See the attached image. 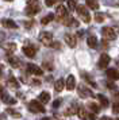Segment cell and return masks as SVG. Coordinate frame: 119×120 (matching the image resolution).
I'll return each mask as SVG.
<instances>
[{
	"mask_svg": "<svg viewBox=\"0 0 119 120\" xmlns=\"http://www.w3.org/2000/svg\"><path fill=\"white\" fill-rule=\"evenodd\" d=\"M39 42L42 45H45V46H52V43H53V35L50 33H48V31H42V33L39 34Z\"/></svg>",
	"mask_w": 119,
	"mask_h": 120,
	"instance_id": "6da1fadb",
	"label": "cell"
},
{
	"mask_svg": "<svg viewBox=\"0 0 119 120\" xmlns=\"http://www.w3.org/2000/svg\"><path fill=\"white\" fill-rule=\"evenodd\" d=\"M76 11H77V14L80 15V18L85 23L91 22V15H89L88 10H85V7H84V6H77V7H76Z\"/></svg>",
	"mask_w": 119,
	"mask_h": 120,
	"instance_id": "7a4b0ae2",
	"label": "cell"
},
{
	"mask_svg": "<svg viewBox=\"0 0 119 120\" xmlns=\"http://www.w3.org/2000/svg\"><path fill=\"white\" fill-rule=\"evenodd\" d=\"M28 109L32 113H39V112H45V108L42 107V104L38 100H32L31 103L28 104Z\"/></svg>",
	"mask_w": 119,
	"mask_h": 120,
	"instance_id": "3957f363",
	"label": "cell"
},
{
	"mask_svg": "<svg viewBox=\"0 0 119 120\" xmlns=\"http://www.w3.org/2000/svg\"><path fill=\"white\" fill-rule=\"evenodd\" d=\"M77 92H79V96L83 98H85V97H92L93 94H92L91 92V89L88 86H85L84 84H80L79 86H77Z\"/></svg>",
	"mask_w": 119,
	"mask_h": 120,
	"instance_id": "277c9868",
	"label": "cell"
},
{
	"mask_svg": "<svg viewBox=\"0 0 119 120\" xmlns=\"http://www.w3.org/2000/svg\"><path fill=\"white\" fill-rule=\"evenodd\" d=\"M102 35L104 37V39H108V41H114L116 38V33L114 31V28L111 27H103L102 28Z\"/></svg>",
	"mask_w": 119,
	"mask_h": 120,
	"instance_id": "5b68a950",
	"label": "cell"
},
{
	"mask_svg": "<svg viewBox=\"0 0 119 120\" xmlns=\"http://www.w3.org/2000/svg\"><path fill=\"white\" fill-rule=\"evenodd\" d=\"M66 16H68V10H66V7L60 6L56 10V15H54V18H57V19H60V20L62 22Z\"/></svg>",
	"mask_w": 119,
	"mask_h": 120,
	"instance_id": "8992f818",
	"label": "cell"
},
{
	"mask_svg": "<svg viewBox=\"0 0 119 120\" xmlns=\"http://www.w3.org/2000/svg\"><path fill=\"white\" fill-rule=\"evenodd\" d=\"M23 53H24L26 57L32 58V57H35V54H37V49L32 45H26V46H23Z\"/></svg>",
	"mask_w": 119,
	"mask_h": 120,
	"instance_id": "52a82bcc",
	"label": "cell"
},
{
	"mask_svg": "<svg viewBox=\"0 0 119 120\" xmlns=\"http://www.w3.org/2000/svg\"><path fill=\"white\" fill-rule=\"evenodd\" d=\"M39 12V6H38L37 3H31V4H27L26 7V14L28 16H34L35 14Z\"/></svg>",
	"mask_w": 119,
	"mask_h": 120,
	"instance_id": "ba28073f",
	"label": "cell"
},
{
	"mask_svg": "<svg viewBox=\"0 0 119 120\" xmlns=\"http://www.w3.org/2000/svg\"><path fill=\"white\" fill-rule=\"evenodd\" d=\"M110 62H111L110 55L104 53V54H102V55H100V58H99V68H100V69H106Z\"/></svg>",
	"mask_w": 119,
	"mask_h": 120,
	"instance_id": "9c48e42d",
	"label": "cell"
},
{
	"mask_svg": "<svg viewBox=\"0 0 119 120\" xmlns=\"http://www.w3.org/2000/svg\"><path fill=\"white\" fill-rule=\"evenodd\" d=\"M65 42L69 47H76L77 45V38H76L73 34H65Z\"/></svg>",
	"mask_w": 119,
	"mask_h": 120,
	"instance_id": "30bf717a",
	"label": "cell"
},
{
	"mask_svg": "<svg viewBox=\"0 0 119 120\" xmlns=\"http://www.w3.org/2000/svg\"><path fill=\"white\" fill-rule=\"evenodd\" d=\"M27 70H28V73H31V74L42 76V69H41L39 66L34 65V64H28V65H27Z\"/></svg>",
	"mask_w": 119,
	"mask_h": 120,
	"instance_id": "8fae6325",
	"label": "cell"
},
{
	"mask_svg": "<svg viewBox=\"0 0 119 120\" xmlns=\"http://www.w3.org/2000/svg\"><path fill=\"white\" fill-rule=\"evenodd\" d=\"M65 86H66V89L68 90H73L76 86V78L75 76H68V78H66V81H65Z\"/></svg>",
	"mask_w": 119,
	"mask_h": 120,
	"instance_id": "7c38bea8",
	"label": "cell"
},
{
	"mask_svg": "<svg viewBox=\"0 0 119 120\" xmlns=\"http://www.w3.org/2000/svg\"><path fill=\"white\" fill-rule=\"evenodd\" d=\"M106 74H107V77L110 78V80H112V81H116V80H119V71L116 70V69H107V71H106Z\"/></svg>",
	"mask_w": 119,
	"mask_h": 120,
	"instance_id": "4fadbf2b",
	"label": "cell"
},
{
	"mask_svg": "<svg viewBox=\"0 0 119 120\" xmlns=\"http://www.w3.org/2000/svg\"><path fill=\"white\" fill-rule=\"evenodd\" d=\"M87 43H88V46H89L91 49H96L97 45H99V41H97V38L95 35H89V37L87 38Z\"/></svg>",
	"mask_w": 119,
	"mask_h": 120,
	"instance_id": "5bb4252c",
	"label": "cell"
},
{
	"mask_svg": "<svg viewBox=\"0 0 119 120\" xmlns=\"http://www.w3.org/2000/svg\"><path fill=\"white\" fill-rule=\"evenodd\" d=\"M1 100H3V103H5V104H11V105L16 104L15 98L11 97L10 94H7V93H1Z\"/></svg>",
	"mask_w": 119,
	"mask_h": 120,
	"instance_id": "9a60e30c",
	"label": "cell"
},
{
	"mask_svg": "<svg viewBox=\"0 0 119 120\" xmlns=\"http://www.w3.org/2000/svg\"><path fill=\"white\" fill-rule=\"evenodd\" d=\"M38 101L41 104H48L50 101V94L48 92H42L39 96H38Z\"/></svg>",
	"mask_w": 119,
	"mask_h": 120,
	"instance_id": "2e32d148",
	"label": "cell"
},
{
	"mask_svg": "<svg viewBox=\"0 0 119 120\" xmlns=\"http://www.w3.org/2000/svg\"><path fill=\"white\" fill-rule=\"evenodd\" d=\"M62 22H64V24L70 26V27H77V26H79V22H77V20H75L73 18H70V16H66Z\"/></svg>",
	"mask_w": 119,
	"mask_h": 120,
	"instance_id": "e0dca14e",
	"label": "cell"
},
{
	"mask_svg": "<svg viewBox=\"0 0 119 120\" xmlns=\"http://www.w3.org/2000/svg\"><path fill=\"white\" fill-rule=\"evenodd\" d=\"M65 86V82H64V78H58L57 81L54 82V89L57 90V92H61Z\"/></svg>",
	"mask_w": 119,
	"mask_h": 120,
	"instance_id": "ac0fdd59",
	"label": "cell"
},
{
	"mask_svg": "<svg viewBox=\"0 0 119 120\" xmlns=\"http://www.w3.org/2000/svg\"><path fill=\"white\" fill-rule=\"evenodd\" d=\"M3 24H4L7 28H18V24H16L12 19H3Z\"/></svg>",
	"mask_w": 119,
	"mask_h": 120,
	"instance_id": "d6986e66",
	"label": "cell"
},
{
	"mask_svg": "<svg viewBox=\"0 0 119 120\" xmlns=\"http://www.w3.org/2000/svg\"><path fill=\"white\" fill-rule=\"evenodd\" d=\"M8 62L11 64L12 68H19V65H20V60H19V58H16V57H12V55L8 57Z\"/></svg>",
	"mask_w": 119,
	"mask_h": 120,
	"instance_id": "ffe728a7",
	"label": "cell"
},
{
	"mask_svg": "<svg viewBox=\"0 0 119 120\" xmlns=\"http://www.w3.org/2000/svg\"><path fill=\"white\" fill-rule=\"evenodd\" d=\"M87 6L89 7L91 10H99V3H97V0H85Z\"/></svg>",
	"mask_w": 119,
	"mask_h": 120,
	"instance_id": "44dd1931",
	"label": "cell"
},
{
	"mask_svg": "<svg viewBox=\"0 0 119 120\" xmlns=\"http://www.w3.org/2000/svg\"><path fill=\"white\" fill-rule=\"evenodd\" d=\"M77 115H79V117H80L81 120H85V119H88V113H87L85 108H83V107H79Z\"/></svg>",
	"mask_w": 119,
	"mask_h": 120,
	"instance_id": "7402d4cb",
	"label": "cell"
},
{
	"mask_svg": "<svg viewBox=\"0 0 119 120\" xmlns=\"http://www.w3.org/2000/svg\"><path fill=\"white\" fill-rule=\"evenodd\" d=\"M97 98H99V103L102 104V107H107L108 105V100L104 94H97Z\"/></svg>",
	"mask_w": 119,
	"mask_h": 120,
	"instance_id": "603a6c76",
	"label": "cell"
},
{
	"mask_svg": "<svg viewBox=\"0 0 119 120\" xmlns=\"http://www.w3.org/2000/svg\"><path fill=\"white\" fill-rule=\"evenodd\" d=\"M53 18H54L53 14H49V15H46L45 18H42L41 23H42V24H49V23H50V20H53Z\"/></svg>",
	"mask_w": 119,
	"mask_h": 120,
	"instance_id": "cb8c5ba5",
	"label": "cell"
},
{
	"mask_svg": "<svg viewBox=\"0 0 119 120\" xmlns=\"http://www.w3.org/2000/svg\"><path fill=\"white\" fill-rule=\"evenodd\" d=\"M4 49L8 51V53H12V51H15L16 50V45L15 43H7L4 46Z\"/></svg>",
	"mask_w": 119,
	"mask_h": 120,
	"instance_id": "d4e9b609",
	"label": "cell"
},
{
	"mask_svg": "<svg viewBox=\"0 0 119 120\" xmlns=\"http://www.w3.org/2000/svg\"><path fill=\"white\" fill-rule=\"evenodd\" d=\"M88 107H89V109H91L93 113H97V112L100 111V107H99V105H96L95 103H91L89 105H88Z\"/></svg>",
	"mask_w": 119,
	"mask_h": 120,
	"instance_id": "484cf974",
	"label": "cell"
},
{
	"mask_svg": "<svg viewBox=\"0 0 119 120\" xmlns=\"http://www.w3.org/2000/svg\"><path fill=\"white\" fill-rule=\"evenodd\" d=\"M104 3L108 6H114V7H119V0H104Z\"/></svg>",
	"mask_w": 119,
	"mask_h": 120,
	"instance_id": "4316f807",
	"label": "cell"
},
{
	"mask_svg": "<svg viewBox=\"0 0 119 120\" xmlns=\"http://www.w3.org/2000/svg\"><path fill=\"white\" fill-rule=\"evenodd\" d=\"M95 20H96L97 23H102L103 20H104V15L100 14V12H96V14H95Z\"/></svg>",
	"mask_w": 119,
	"mask_h": 120,
	"instance_id": "83f0119b",
	"label": "cell"
},
{
	"mask_svg": "<svg viewBox=\"0 0 119 120\" xmlns=\"http://www.w3.org/2000/svg\"><path fill=\"white\" fill-rule=\"evenodd\" d=\"M5 111H7V113L8 115H12V116H15V117H19V116H20L19 112H15V109H12V108H7Z\"/></svg>",
	"mask_w": 119,
	"mask_h": 120,
	"instance_id": "f1b7e54d",
	"label": "cell"
},
{
	"mask_svg": "<svg viewBox=\"0 0 119 120\" xmlns=\"http://www.w3.org/2000/svg\"><path fill=\"white\" fill-rule=\"evenodd\" d=\"M68 7L70 10H75L77 7V0H68Z\"/></svg>",
	"mask_w": 119,
	"mask_h": 120,
	"instance_id": "f546056e",
	"label": "cell"
},
{
	"mask_svg": "<svg viewBox=\"0 0 119 120\" xmlns=\"http://www.w3.org/2000/svg\"><path fill=\"white\" fill-rule=\"evenodd\" d=\"M8 84H10V85H12L14 88H18V82L15 81V78H14V77H10V80H8Z\"/></svg>",
	"mask_w": 119,
	"mask_h": 120,
	"instance_id": "4dcf8cb0",
	"label": "cell"
},
{
	"mask_svg": "<svg viewBox=\"0 0 119 120\" xmlns=\"http://www.w3.org/2000/svg\"><path fill=\"white\" fill-rule=\"evenodd\" d=\"M56 1H57V0H45V3H46V6H48V7L54 6V4H56Z\"/></svg>",
	"mask_w": 119,
	"mask_h": 120,
	"instance_id": "1f68e13d",
	"label": "cell"
},
{
	"mask_svg": "<svg viewBox=\"0 0 119 120\" xmlns=\"http://www.w3.org/2000/svg\"><path fill=\"white\" fill-rule=\"evenodd\" d=\"M112 112L114 113H119V104H114L112 105Z\"/></svg>",
	"mask_w": 119,
	"mask_h": 120,
	"instance_id": "d6a6232c",
	"label": "cell"
},
{
	"mask_svg": "<svg viewBox=\"0 0 119 120\" xmlns=\"http://www.w3.org/2000/svg\"><path fill=\"white\" fill-rule=\"evenodd\" d=\"M60 104H61V100H56V101L53 103V107H54V108H58Z\"/></svg>",
	"mask_w": 119,
	"mask_h": 120,
	"instance_id": "836d02e7",
	"label": "cell"
},
{
	"mask_svg": "<svg viewBox=\"0 0 119 120\" xmlns=\"http://www.w3.org/2000/svg\"><path fill=\"white\" fill-rule=\"evenodd\" d=\"M106 85H107L108 88H111V89H115V85H114L112 82H106Z\"/></svg>",
	"mask_w": 119,
	"mask_h": 120,
	"instance_id": "e575fe53",
	"label": "cell"
},
{
	"mask_svg": "<svg viewBox=\"0 0 119 120\" xmlns=\"http://www.w3.org/2000/svg\"><path fill=\"white\" fill-rule=\"evenodd\" d=\"M88 119H91V120H95V119H96V115H95V113H91V115H88Z\"/></svg>",
	"mask_w": 119,
	"mask_h": 120,
	"instance_id": "d590c367",
	"label": "cell"
},
{
	"mask_svg": "<svg viewBox=\"0 0 119 120\" xmlns=\"http://www.w3.org/2000/svg\"><path fill=\"white\" fill-rule=\"evenodd\" d=\"M24 24H26V27H27V28H28V27H31V26H32V20H31V22L28 20V22H26Z\"/></svg>",
	"mask_w": 119,
	"mask_h": 120,
	"instance_id": "8d00e7d4",
	"label": "cell"
},
{
	"mask_svg": "<svg viewBox=\"0 0 119 120\" xmlns=\"http://www.w3.org/2000/svg\"><path fill=\"white\" fill-rule=\"evenodd\" d=\"M4 37H5L4 34H3V33H0V43H1L3 41H4Z\"/></svg>",
	"mask_w": 119,
	"mask_h": 120,
	"instance_id": "74e56055",
	"label": "cell"
},
{
	"mask_svg": "<svg viewBox=\"0 0 119 120\" xmlns=\"http://www.w3.org/2000/svg\"><path fill=\"white\" fill-rule=\"evenodd\" d=\"M114 96L115 97H119V92H114Z\"/></svg>",
	"mask_w": 119,
	"mask_h": 120,
	"instance_id": "f35d334b",
	"label": "cell"
},
{
	"mask_svg": "<svg viewBox=\"0 0 119 120\" xmlns=\"http://www.w3.org/2000/svg\"><path fill=\"white\" fill-rule=\"evenodd\" d=\"M100 120H110V119H108L107 116H104V117H102V119H100Z\"/></svg>",
	"mask_w": 119,
	"mask_h": 120,
	"instance_id": "ab89813d",
	"label": "cell"
},
{
	"mask_svg": "<svg viewBox=\"0 0 119 120\" xmlns=\"http://www.w3.org/2000/svg\"><path fill=\"white\" fill-rule=\"evenodd\" d=\"M42 120H53V119H50V117H43Z\"/></svg>",
	"mask_w": 119,
	"mask_h": 120,
	"instance_id": "60d3db41",
	"label": "cell"
},
{
	"mask_svg": "<svg viewBox=\"0 0 119 120\" xmlns=\"http://www.w3.org/2000/svg\"><path fill=\"white\" fill-rule=\"evenodd\" d=\"M7 1H11V0H7Z\"/></svg>",
	"mask_w": 119,
	"mask_h": 120,
	"instance_id": "b9f144b4",
	"label": "cell"
},
{
	"mask_svg": "<svg viewBox=\"0 0 119 120\" xmlns=\"http://www.w3.org/2000/svg\"><path fill=\"white\" fill-rule=\"evenodd\" d=\"M116 120H119V119H116Z\"/></svg>",
	"mask_w": 119,
	"mask_h": 120,
	"instance_id": "7bdbcfd3",
	"label": "cell"
}]
</instances>
